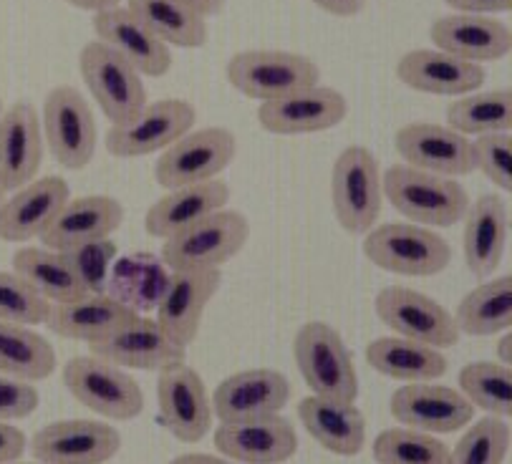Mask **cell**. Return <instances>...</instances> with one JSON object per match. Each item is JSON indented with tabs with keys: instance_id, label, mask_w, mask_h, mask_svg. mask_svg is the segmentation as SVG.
Segmentation results:
<instances>
[{
	"instance_id": "cell-22",
	"label": "cell",
	"mask_w": 512,
	"mask_h": 464,
	"mask_svg": "<svg viewBox=\"0 0 512 464\" xmlns=\"http://www.w3.org/2000/svg\"><path fill=\"white\" fill-rule=\"evenodd\" d=\"M429 38L437 51L477 66L500 61L512 51L510 26L495 16L449 13L429 26Z\"/></svg>"
},
{
	"instance_id": "cell-38",
	"label": "cell",
	"mask_w": 512,
	"mask_h": 464,
	"mask_svg": "<svg viewBox=\"0 0 512 464\" xmlns=\"http://www.w3.org/2000/svg\"><path fill=\"white\" fill-rule=\"evenodd\" d=\"M460 389L475 409L490 417H510L512 369L500 361H472L460 371Z\"/></svg>"
},
{
	"instance_id": "cell-29",
	"label": "cell",
	"mask_w": 512,
	"mask_h": 464,
	"mask_svg": "<svg viewBox=\"0 0 512 464\" xmlns=\"http://www.w3.org/2000/svg\"><path fill=\"white\" fill-rule=\"evenodd\" d=\"M227 202H230V185L222 180L167 190V195L159 197L144 215V230L152 238L167 240L202 217L227 207Z\"/></svg>"
},
{
	"instance_id": "cell-35",
	"label": "cell",
	"mask_w": 512,
	"mask_h": 464,
	"mask_svg": "<svg viewBox=\"0 0 512 464\" xmlns=\"http://www.w3.org/2000/svg\"><path fill=\"white\" fill-rule=\"evenodd\" d=\"M460 333L467 336H497L512 326V278L500 275L470 290L452 313Z\"/></svg>"
},
{
	"instance_id": "cell-50",
	"label": "cell",
	"mask_w": 512,
	"mask_h": 464,
	"mask_svg": "<svg viewBox=\"0 0 512 464\" xmlns=\"http://www.w3.org/2000/svg\"><path fill=\"white\" fill-rule=\"evenodd\" d=\"M497 354H500V364L510 366L512 364V336L510 333H502L500 346H497Z\"/></svg>"
},
{
	"instance_id": "cell-5",
	"label": "cell",
	"mask_w": 512,
	"mask_h": 464,
	"mask_svg": "<svg viewBox=\"0 0 512 464\" xmlns=\"http://www.w3.org/2000/svg\"><path fill=\"white\" fill-rule=\"evenodd\" d=\"M250 238V222L240 210H222L164 240L162 265L167 270L220 268L230 263Z\"/></svg>"
},
{
	"instance_id": "cell-39",
	"label": "cell",
	"mask_w": 512,
	"mask_h": 464,
	"mask_svg": "<svg viewBox=\"0 0 512 464\" xmlns=\"http://www.w3.org/2000/svg\"><path fill=\"white\" fill-rule=\"evenodd\" d=\"M452 449L432 434L409 427L384 429L374 439V459L379 464H449Z\"/></svg>"
},
{
	"instance_id": "cell-40",
	"label": "cell",
	"mask_w": 512,
	"mask_h": 464,
	"mask_svg": "<svg viewBox=\"0 0 512 464\" xmlns=\"http://www.w3.org/2000/svg\"><path fill=\"white\" fill-rule=\"evenodd\" d=\"M510 452V427L505 419L490 417L472 424L457 447L452 449L449 464H505Z\"/></svg>"
},
{
	"instance_id": "cell-48",
	"label": "cell",
	"mask_w": 512,
	"mask_h": 464,
	"mask_svg": "<svg viewBox=\"0 0 512 464\" xmlns=\"http://www.w3.org/2000/svg\"><path fill=\"white\" fill-rule=\"evenodd\" d=\"M169 464H235L225 457H215V454H205V452H190V454H180Z\"/></svg>"
},
{
	"instance_id": "cell-2",
	"label": "cell",
	"mask_w": 512,
	"mask_h": 464,
	"mask_svg": "<svg viewBox=\"0 0 512 464\" xmlns=\"http://www.w3.org/2000/svg\"><path fill=\"white\" fill-rule=\"evenodd\" d=\"M364 255L376 268L409 278H432L452 263L447 240L439 232H432V227L414 222L374 225L364 235Z\"/></svg>"
},
{
	"instance_id": "cell-10",
	"label": "cell",
	"mask_w": 512,
	"mask_h": 464,
	"mask_svg": "<svg viewBox=\"0 0 512 464\" xmlns=\"http://www.w3.org/2000/svg\"><path fill=\"white\" fill-rule=\"evenodd\" d=\"M197 122V111L185 99L147 101L132 119L111 124L106 134V149L119 159L149 157L164 152Z\"/></svg>"
},
{
	"instance_id": "cell-45",
	"label": "cell",
	"mask_w": 512,
	"mask_h": 464,
	"mask_svg": "<svg viewBox=\"0 0 512 464\" xmlns=\"http://www.w3.org/2000/svg\"><path fill=\"white\" fill-rule=\"evenodd\" d=\"M452 11L472 13V16H500L507 13L512 0H444Z\"/></svg>"
},
{
	"instance_id": "cell-31",
	"label": "cell",
	"mask_w": 512,
	"mask_h": 464,
	"mask_svg": "<svg viewBox=\"0 0 512 464\" xmlns=\"http://www.w3.org/2000/svg\"><path fill=\"white\" fill-rule=\"evenodd\" d=\"M306 432L328 452L338 457H356L366 444V417L359 406L331 401L323 396H306L298 404Z\"/></svg>"
},
{
	"instance_id": "cell-34",
	"label": "cell",
	"mask_w": 512,
	"mask_h": 464,
	"mask_svg": "<svg viewBox=\"0 0 512 464\" xmlns=\"http://www.w3.org/2000/svg\"><path fill=\"white\" fill-rule=\"evenodd\" d=\"M127 8L164 46L202 48L207 43V18L180 0H127Z\"/></svg>"
},
{
	"instance_id": "cell-52",
	"label": "cell",
	"mask_w": 512,
	"mask_h": 464,
	"mask_svg": "<svg viewBox=\"0 0 512 464\" xmlns=\"http://www.w3.org/2000/svg\"><path fill=\"white\" fill-rule=\"evenodd\" d=\"M3 109H6V104H3V99H0V114H3Z\"/></svg>"
},
{
	"instance_id": "cell-32",
	"label": "cell",
	"mask_w": 512,
	"mask_h": 464,
	"mask_svg": "<svg viewBox=\"0 0 512 464\" xmlns=\"http://www.w3.org/2000/svg\"><path fill=\"white\" fill-rule=\"evenodd\" d=\"M13 270L48 303H71L94 293L69 253L51 248H21L13 255Z\"/></svg>"
},
{
	"instance_id": "cell-21",
	"label": "cell",
	"mask_w": 512,
	"mask_h": 464,
	"mask_svg": "<svg viewBox=\"0 0 512 464\" xmlns=\"http://www.w3.org/2000/svg\"><path fill=\"white\" fill-rule=\"evenodd\" d=\"M124 222V205L117 197L86 195L69 200L56 220L43 230V248L74 253L89 245L106 243Z\"/></svg>"
},
{
	"instance_id": "cell-9",
	"label": "cell",
	"mask_w": 512,
	"mask_h": 464,
	"mask_svg": "<svg viewBox=\"0 0 512 464\" xmlns=\"http://www.w3.org/2000/svg\"><path fill=\"white\" fill-rule=\"evenodd\" d=\"M64 386L79 404L114 422H132L144 412L142 386L124 369L99 356H74L64 366Z\"/></svg>"
},
{
	"instance_id": "cell-49",
	"label": "cell",
	"mask_w": 512,
	"mask_h": 464,
	"mask_svg": "<svg viewBox=\"0 0 512 464\" xmlns=\"http://www.w3.org/2000/svg\"><path fill=\"white\" fill-rule=\"evenodd\" d=\"M69 6L79 8V11L86 13H101V11H109V8H117L122 6V0H66Z\"/></svg>"
},
{
	"instance_id": "cell-8",
	"label": "cell",
	"mask_w": 512,
	"mask_h": 464,
	"mask_svg": "<svg viewBox=\"0 0 512 464\" xmlns=\"http://www.w3.org/2000/svg\"><path fill=\"white\" fill-rule=\"evenodd\" d=\"M235 154H238V139L230 129H190L159 154L154 164V180L164 190L220 180V174L233 164Z\"/></svg>"
},
{
	"instance_id": "cell-1",
	"label": "cell",
	"mask_w": 512,
	"mask_h": 464,
	"mask_svg": "<svg viewBox=\"0 0 512 464\" xmlns=\"http://www.w3.org/2000/svg\"><path fill=\"white\" fill-rule=\"evenodd\" d=\"M381 190L396 212L422 227H452L465 220L470 195L452 177L422 172L409 164H391L381 174Z\"/></svg>"
},
{
	"instance_id": "cell-36",
	"label": "cell",
	"mask_w": 512,
	"mask_h": 464,
	"mask_svg": "<svg viewBox=\"0 0 512 464\" xmlns=\"http://www.w3.org/2000/svg\"><path fill=\"white\" fill-rule=\"evenodd\" d=\"M56 371V351L31 326L0 321V374L21 381H43Z\"/></svg>"
},
{
	"instance_id": "cell-17",
	"label": "cell",
	"mask_w": 512,
	"mask_h": 464,
	"mask_svg": "<svg viewBox=\"0 0 512 464\" xmlns=\"http://www.w3.org/2000/svg\"><path fill=\"white\" fill-rule=\"evenodd\" d=\"M119 449L122 434L96 419H61L31 437V452L41 464H106Z\"/></svg>"
},
{
	"instance_id": "cell-42",
	"label": "cell",
	"mask_w": 512,
	"mask_h": 464,
	"mask_svg": "<svg viewBox=\"0 0 512 464\" xmlns=\"http://www.w3.org/2000/svg\"><path fill=\"white\" fill-rule=\"evenodd\" d=\"M472 154H475V169H480L487 180L502 192L512 187V134L495 132L477 137L472 142Z\"/></svg>"
},
{
	"instance_id": "cell-4",
	"label": "cell",
	"mask_w": 512,
	"mask_h": 464,
	"mask_svg": "<svg viewBox=\"0 0 512 464\" xmlns=\"http://www.w3.org/2000/svg\"><path fill=\"white\" fill-rule=\"evenodd\" d=\"M298 371L316 396L331 401L354 404L359 396L354 356L349 354L344 338L331 323L311 321L301 326L293 341Z\"/></svg>"
},
{
	"instance_id": "cell-3",
	"label": "cell",
	"mask_w": 512,
	"mask_h": 464,
	"mask_svg": "<svg viewBox=\"0 0 512 464\" xmlns=\"http://www.w3.org/2000/svg\"><path fill=\"white\" fill-rule=\"evenodd\" d=\"M225 76L235 91L255 101H273L321 81L313 58L280 48H248L235 53L225 66Z\"/></svg>"
},
{
	"instance_id": "cell-53",
	"label": "cell",
	"mask_w": 512,
	"mask_h": 464,
	"mask_svg": "<svg viewBox=\"0 0 512 464\" xmlns=\"http://www.w3.org/2000/svg\"><path fill=\"white\" fill-rule=\"evenodd\" d=\"M8 464H28V462H8ZM38 464H41V462H38Z\"/></svg>"
},
{
	"instance_id": "cell-28",
	"label": "cell",
	"mask_w": 512,
	"mask_h": 464,
	"mask_svg": "<svg viewBox=\"0 0 512 464\" xmlns=\"http://www.w3.org/2000/svg\"><path fill=\"white\" fill-rule=\"evenodd\" d=\"M91 354L119 369H144V371H162L164 366L180 364L185 361L187 348L177 346L167 333L159 328L152 318H142L129 323L119 333H114L106 341L94 343Z\"/></svg>"
},
{
	"instance_id": "cell-51",
	"label": "cell",
	"mask_w": 512,
	"mask_h": 464,
	"mask_svg": "<svg viewBox=\"0 0 512 464\" xmlns=\"http://www.w3.org/2000/svg\"><path fill=\"white\" fill-rule=\"evenodd\" d=\"M3 202H6V190H3V185H0V207H3Z\"/></svg>"
},
{
	"instance_id": "cell-37",
	"label": "cell",
	"mask_w": 512,
	"mask_h": 464,
	"mask_svg": "<svg viewBox=\"0 0 512 464\" xmlns=\"http://www.w3.org/2000/svg\"><path fill=\"white\" fill-rule=\"evenodd\" d=\"M447 127L465 137H485L512 129V94L510 89L472 91L457 96L447 109Z\"/></svg>"
},
{
	"instance_id": "cell-16",
	"label": "cell",
	"mask_w": 512,
	"mask_h": 464,
	"mask_svg": "<svg viewBox=\"0 0 512 464\" xmlns=\"http://www.w3.org/2000/svg\"><path fill=\"white\" fill-rule=\"evenodd\" d=\"M291 381L278 369H245L227 376L212 391V414L222 424H243L273 417L286 409Z\"/></svg>"
},
{
	"instance_id": "cell-43",
	"label": "cell",
	"mask_w": 512,
	"mask_h": 464,
	"mask_svg": "<svg viewBox=\"0 0 512 464\" xmlns=\"http://www.w3.org/2000/svg\"><path fill=\"white\" fill-rule=\"evenodd\" d=\"M41 404L38 389L31 381L0 376V422H18L31 417Z\"/></svg>"
},
{
	"instance_id": "cell-41",
	"label": "cell",
	"mask_w": 512,
	"mask_h": 464,
	"mask_svg": "<svg viewBox=\"0 0 512 464\" xmlns=\"http://www.w3.org/2000/svg\"><path fill=\"white\" fill-rule=\"evenodd\" d=\"M51 303L41 298L16 270H0V321L18 326L46 323Z\"/></svg>"
},
{
	"instance_id": "cell-6",
	"label": "cell",
	"mask_w": 512,
	"mask_h": 464,
	"mask_svg": "<svg viewBox=\"0 0 512 464\" xmlns=\"http://www.w3.org/2000/svg\"><path fill=\"white\" fill-rule=\"evenodd\" d=\"M331 205L338 225L349 235H366L379 222L384 190L371 149L354 144L338 154L331 169Z\"/></svg>"
},
{
	"instance_id": "cell-13",
	"label": "cell",
	"mask_w": 512,
	"mask_h": 464,
	"mask_svg": "<svg viewBox=\"0 0 512 464\" xmlns=\"http://www.w3.org/2000/svg\"><path fill=\"white\" fill-rule=\"evenodd\" d=\"M220 285V268L172 270L159 293L157 306H154L157 308L154 321L177 346L187 348L190 343H195L202 318H205V308L210 306Z\"/></svg>"
},
{
	"instance_id": "cell-20",
	"label": "cell",
	"mask_w": 512,
	"mask_h": 464,
	"mask_svg": "<svg viewBox=\"0 0 512 464\" xmlns=\"http://www.w3.org/2000/svg\"><path fill=\"white\" fill-rule=\"evenodd\" d=\"M43 142L41 114L31 101H16L0 114V185L16 192L41 172Z\"/></svg>"
},
{
	"instance_id": "cell-11",
	"label": "cell",
	"mask_w": 512,
	"mask_h": 464,
	"mask_svg": "<svg viewBox=\"0 0 512 464\" xmlns=\"http://www.w3.org/2000/svg\"><path fill=\"white\" fill-rule=\"evenodd\" d=\"M374 306L381 323L409 341L444 351V348L457 346L462 338L452 313L442 303L414 288L389 285V288L379 290Z\"/></svg>"
},
{
	"instance_id": "cell-27",
	"label": "cell",
	"mask_w": 512,
	"mask_h": 464,
	"mask_svg": "<svg viewBox=\"0 0 512 464\" xmlns=\"http://www.w3.org/2000/svg\"><path fill=\"white\" fill-rule=\"evenodd\" d=\"M96 41L122 56L139 76L162 79L172 69V51L152 36L127 6L109 8L94 16Z\"/></svg>"
},
{
	"instance_id": "cell-14",
	"label": "cell",
	"mask_w": 512,
	"mask_h": 464,
	"mask_svg": "<svg viewBox=\"0 0 512 464\" xmlns=\"http://www.w3.org/2000/svg\"><path fill=\"white\" fill-rule=\"evenodd\" d=\"M159 422L180 442L195 444L207 437L212 427V401L202 376L185 361L164 366L157 379Z\"/></svg>"
},
{
	"instance_id": "cell-7",
	"label": "cell",
	"mask_w": 512,
	"mask_h": 464,
	"mask_svg": "<svg viewBox=\"0 0 512 464\" xmlns=\"http://www.w3.org/2000/svg\"><path fill=\"white\" fill-rule=\"evenodd\" d=\"M43 142L56 162L69 172L89 167L96 154L99 129L94 111L74 86H53L41 109Z\"/></svg>"
},
{
	"instance_id": "cell-23",
	"label": "cell",
	"mask_w": 512,
	"mask_h": 464,
	"mask_svg": "<svg viewBox=\"0 0 512 464\" xmlns=\"http://www.w3.org/2000/svg\"><path fill=\"white\" fill-rule=\"evenodd\" d=\"M71 200V187L59 174L36 177L26 187L13 192L0 207V240L3 243H28L41 238L43 230L56 220L66 202Z\"/></svg>"
},
{
	"instance_id": "cell-33",
	"label": "cell",
	"mask_w": 512,
	"mask_h": 464,
	"mask_svg": "<svg viewBox=\"0 0 512 464\" xmlns=\"http://www.w3.org/2000/svg\"><path fill=\"white\" fill-rule=\"evenodd\" d=\"M366 361L374 371L386 379L407 381H434L447 374L449 361L439 348L424 346V343L409 341L402 336L376 338L366 346Z\"/></svg>"
},
{
	"instance_id": "cell-46",
	"label": "cell",
	"mask_w": 512,
	"mask_h": 464,
	"mask_svg": "<svg viewBox=\"0 0 512 464\" xmlns=\"http://www.w3.org/2000/svg\"><path fill=\"white\" fill-rule=\"evenodd\" d=\"M311 3L321 8L323 13L336 18H354L366 6V0H311Z\"/></svg>"
},
{
	"instance_id": "cell-19",
	"label": "cell",
	"mask_w": 512,
	"mask_h": 464,
	"mask_svg": "<svg viewBox=\"0 0 512 464\" xmlns=\"http://www.w3.org/2000/svg\"><path fill=\"white\" fill-rule=\"evenodd\" d=\"M394 147L404 164L442 177H465L475 172L472 139L454 132L447 124L412 122L394 134Z\"/></svg>"
},
{
	"instance_id": "cell-26",
	"label": "cell",
	"mask_w": 512,
	"mask_h": 464,
	"mask_svg": "<svg viewBox=\"0 0 512 464\" xmlns=\"http://www.w3.org/2000/svg\"><path fill=\"white\" fill-rule=\"evenodd\" d=\"M217 452L240 464H283L296 454L298 434L286 417L255 419L243 424H220L215 429Z\"/></svg>"
},
{
	"instance_id": "cell-24",
	"label": "cell",
	"mask_w": 512,
	"mask_h": 464,
	"mask_svg": "<svg viewBox=\"0 0 512 464\" xmlns=\"http://www.w3.org/2000/svg\"><path fill=\"white\" fill-rule=\"evenodd\" d=\"M137 318L139 313L132 306L111 293H89L79 301L53 303L43 326H48V331L61 338L94 346L127 328Z\"/></svg>"
},
{
	"instance_id": "cell-15",
	"label": "cell",
	"mask_w": 512,
	"mask_h": 464,
	"mask_svg": "<svg viewBox=\"0 0 512 464\" xmlns=\"http://www.w3.org/2000/svg\"><path fill=\"white\" fill-rule=\"evenodd\" d=\"M349 114V101L331 86H308L280 99L263 101L258 122L265 132L278 137H303L338 127Z\"/></svg>"
},
{
	"instance_id": "cell-47",
	"label": "cell",
	"mask_w": 512,
	"mask_h": 464,
	"mask_svg": "<svg viewBox=\"0 0 512 464\" xmlns=\"http://www.w3.org/2000/svg\"><path fill=\"white\" fill-rule=\"evenodd\" d=\"M185 6H190L192 11H197L200 16L212 18V16H220L225 11V3L227 0H180Z\"/></svg>"
},
{
	"instance_id": "cell-12",
	"label": "cell",
	"mask_w": 512,
	"mask_h": 464,
	"mask_svg": "<svg viewBox=\"0 0 512 464\" xmlns=\"http://www.w3.org/2000/svg\"><path fill=\"white\" fill-rule=\"evenodd\" d=\"M79 71L89 94L111 124L127 122L147 104L142 76L101 41H89L81 48Z\"/></svg>"
},
{
	"instance_id": "cell-30",
	"label": "cell",
	"mask_w": 512,
	"mask_h": 464,
	"mask_svg": "<svg viewBox=\"0 0 512 464\" xmlns=\"http://www.w3.org/2000/svg\"><path fill=\"white\" fill-rule=\"evenodd\" d=\"M465 263L475 278H487L502 263L510 235V210L502 195H482L465 215Z\"/></svg>"
},
{
	"instance_id": "cell-44",
	"label": "cell",
	"mask_w": 512,
	"mask_h": 464,
	"mask_svg": "<svg viewBox=\"0 0 512 464\" xmlns=\"http://www.w3.org/2000/svg\"><path fill=\"white\" fill-rule=\"evenodd\" d=\"M28 447V437L11 422H0V464L16 462Z\"/></svg>"
},
{
	"instance_id": "cell-25",
	"label": "cell",
	"mask_w": 512,
	"mask_h": 464,
	"mask_svg": "<svg viewBox=\"0 0 512 464\" xmlns=\"http://www.w3.org/2000/svg\"><path fill=\"white\" fill-rule=\"evenodd\" d=\"M396 79L419 94L465 96L485 86V69L437 48H414L396 64Z\"/></svg>"
},
{
	"instance_id": "cell-18",
	"label": "cell",
	"mask_w": 512,
	"mask_h": 464,
	"mask_svg": "<svg viewBox=\"0 0 512 464\" xmlns=\"http://www.w3.org/2000/svg\"><path fill=\"white\" fill-rule=\"evenodd\" d=\"M391 417L424 434H452L472 424L475 406L452 386L419 381L396 389L389 401Z\"/></svg>"
}]
</instances>
